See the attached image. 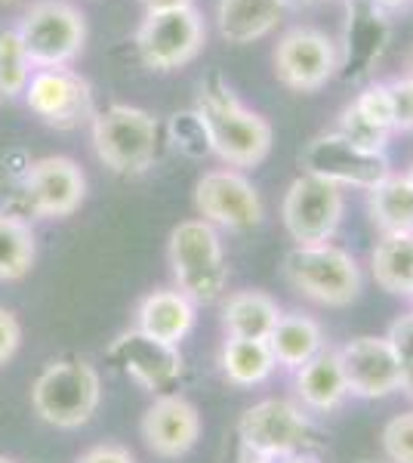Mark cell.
<instances>
[{"mask_svg":"<svg viewBox=\"0 0 413 463\" xmlns=\"http://www.w3.org/2000/svg\"><path fill=\"white\" fill-rule=\"evenodd\" d=\"M198 118L207 130L210 152L231 167H259L272 152V124L259 111L247 109L220 74L201 80Z\"/></svg>","mask_w":413,"mask_h":463,"instance_id":"obj_1","label":"cell"},{"mask_svg":"<svg viewBox=\"0 0 413 463\" xmlns=\"http://www.w3.org/2000/svg\"><path fill=\"white\" fill-rule=\"evenodd\" d=\"M284 279L296 290L299 297L330 306V309H343L352 306L361 297L364 272L358 260L345 248H336L333 241L327 244H293L284 253Z\"/></svg>","mask_w":413,"mask_h":463,"instance_id":"obj_2","label":"cell"},{"mask_svg":"<svg viewBox=\"0 0 413 463\" xmlns=\"http://www.w3.org/2000/svg\"><path fill=\"white\" fill-rule=\"evenodd\" d=\"M89 133H93L96 158L117 176H139L157 161L161 121L139 106L115 102L96 111L89 121Z\"/></svg>","mask_w":413,"mask_h":463,"instance_id":"obj_3","label":"cell"},{"mask_svg":"<svg viewBox=\"0 0 413 463\" xmlns=\"http://www.w3.org/2000/svg\"><path fill=\"white\" fill-rule=\"evenodd\" d=\"M170 272L176 281V290L185 294L194 306L216 303L229 285V266H225V250L220 232L198 216V220H183L170 232L167 244Z\"/></svg>","mask_w":413,"mask_h":463,"instance_id":"obj_4","label":"cell"},{"mask_svg":"<svg viewBox=\"0 0 413 463\" xmlns=\"http://www.w3.org/2000/svg\"><path fill=\"white\" fill-rule=\"evenodd\" d=\"M16 32L32 69H65L84 53L87 19L69 0H37Z\"/></svg>","mask_w":413,"mask_h":463,"instance_id":"obj_5","label":"cell"},{"mask_svg":"<svg viewBox=\"0 0 413 463\" xmlns=\"http://www.w3.org/2000/svg\"><path fill=\"white\" fill-rule=\"evenodd\" d=\"M102 399L99 374L89 362L80 358H65L43 368V374L32 386V405L37 414L52 427L74 430L84 427L96 414Z\"/></svg>","mask_w":413,"mask_h":463,"instance_id":"obj_6","label":"cell"},{"mask_svg":"<svg viewBox=\"0 0 413 463\" xmlns=\"http://www.w3.org/2000/svg\"><path fill=\"white\" fill-rule=\"evenodd\" d=\"M207 43V25L194 6L170 13H145L136 28V53L145 69L167 74L185 69L201 56Z\"/></svg>","mask_w":413,"mask_h":463,"instance_id":"obj_7","label":"cell"},{"mask_svg":"<svg viewBox=\"0 0 413 463\" xmlns=\"http://www.w3.org/2000/svg\"><path fill=\"white\" fill-rule=\"evenodd\" d=\"M272 69L277 84L293 93H314L327 87L340 71V47L327 32L312 25H296L281 34L272 50Z\"/></svg>","mask_w":413,"mask_h":463,"instance_id":"obj_8","label":"cell"},{"mask_svg":"<svg viewBox=\"0 0 413 463\" xmlns=\"http://www.w3.org/2000/svg\"><path fill=\"white\" fill-rule=\"evenodd\" d=\"M299 167L303 174L324 179L340 189H373L382 176L392 174L386 152H367V148L352 146L349 139L340 137L336 130L318 133L314 139L305 143L299 152Z\"/></svg>","mask_w":413,"mask_h":463,"instance_id":"obj_9","label":"cell"},{"mask_svg":"<svg viewBox=\"0 0 413 463\" xmlns=\"http://www.w3.org/2000/svg\"><path fill=\"white\" fill-rule=\"evenodd\" d=\"M345 213V195L340 185H330L318 176H296L284 192L281 220L293 244H327L340 232Z\"/></svg>","mask_w":413,"mask_h":463,"instance_id":"obj_10","label":"cell"},{"mask_svg":"<svg viewBox=\"0 0 413 463\" xmlns=\"http://www.w3.org/2000/svg\"><path fill=\"white\" fill-rule=\"evenodd\" d=\"M194 207L210 226H222L231 232L257 229L266 220V204H262L259 189L241 170L231 167L207 170L194 183Z\"/></svg>","mask_w":413,"mask_h":463,"instance_id":"obj_11","label":"cell"},{"mask_svg":"<svg viewBox=\"0 0 413 463\" xmlns=\"http://www.w3.org/2000/svg\"><path fill=\"white\" fill-rule=\"evenodd\" d=\"M241 448L259 458H284L290 451H303L312 439V420L296 402L287 399H262L247 408L238 420Z\"/></svg>","mask_w":413,"mask_h":463,"instance_id":"obj_12","label":"cell"},{"mask_svg":"<svg viewBox=\"0 0 413 463\" xmlns=\"http://www.w3.org/2000/svg\"><path fill=\"white\" fill-rule=\"evenodd\" d=\"M25 102L47 127L74 130L93 121V87L71 69H37L25 87Z\"/></svg>","mask_w":413,"mask_h":463,"instance_id":"obj_13","label":"cell"},{"mask_svg":"<svg viewBox=\"0 0 413 463\" xmlns=\"http://www.w3.org/2000/svg\"><path fill=\"white\" fill-rule=\"evenodd\" d=\"M336 353H340L343 362L349 395H355V399H386V395L401 392L404 364L386 337H371V334L352 337Z\"/></svg>","mask_w":413,"mask_h":463,"instance_id":"obj_14","label":"cell"},{"mask_svg":"<svg viewBox=\"0 0 413 463\" xmlns=\"http://www.w3.org/2000/svg\"><path fill=\"white\" fill-rule=\"evenodd\" d=\"M87 198V176L71 158L50 155L28 167L25 201L37 216H71Z\"/></svg>","mask_w":413,"mask_h":463,"instance_id":"obj_15","label":"cell"},{"mask_svg":"<svg viewBox=\"0 0 413 463\" xmlns=\"http://www.w3.org/2000/svg\"><path fill=\"white\" fill-rule=\"evenodd\" d=\"M142 439L148 451L164 460H179L198 445L201 414L185 395H161L142 417Z\"/></svg>","mask_w":413,"mask_h":463,"instance_id":"obj_16","label":"cell"},{"mask_svg":"<svg viewBox=\"0 0 413 463\" xmlns=\"http://www.w3.org/2000/svg\"><path fill=\"white\" fill-rule=\"evenodd\" d=\"M108 358L130 374L142 390H167L173 380L183 374V355L179 346L161 343L142 331H127L121 334L108 349Z\"/></svg>","mask_w":413,"mask_h":463,"instance_id":"obj_17","label":"cell"},{"mask_svg":"<svg viewBox=\"0 0 413 463\" xmlns=\"http://www.w3.org/2000/svg\"><path fill=\"white\" fill-rule=\"evenodd\" d=\"M293 386H296V399L303 411H314V414H330V411H336L349 399L340 353L324 346L318 355L309 358L303 368L293 371Z\"/></svg>","mask_w":413,"mask_h":463,"instance_id":"obj_18","label":"cell"},{"mask_svg":"<svg viewBox=\"0 0 413 463\" xmlns=\"http://www.w3.org/2000/svg\"><path fill=\"white\" fill-rule=\"evenodd\" d=\"M290 0H220L216 28L225 43L247 47L268 37L287 16Z\"/></svg>","mask_w":413,"mask_h":463,"instance_id":"obj_19","label":"cell"},{"mask_svg":"<svg viewBox=\"0 0 413 463\" xmlns=\"http://www.w3.org/2000/svg\"><path fill=\"white\" fill-rule=\"evenodd\" d=\"M136 325L148 337L179 346L194 327V303L179 290H155L139 303Z\"/></svg>","mask_w":413,"mask_h":463,"instance_id":"obj_20","label":"cell"},{"mask_svg":"<svg viewBox=\"0 0 413 463\" xmlns=\"http://www.w3.org/2000/svg\"><path fill=\"white\" fill-rule=\"evenodd\" d=\"M266 343L272 349L277 368L284 371L303 368L309 358H314L327 346L324 327L312 316H305V312H281V318H277V325L272 327Z\"/></svg>","mask_w":413,"mask_h":463,"instance_id":"obj_21","label":"cell"},{"mask_svg":"<svg viewBox=\"0 0 413 463\" xmlns=\"http://www.w3.org/2000/svg\"><path fill=\"white\" fill-rule=\"evenodd\" d=\"M281 318V306L266 290H235L222 303V331L238 340H268Z\"/></svg>","mask_w":413,"mask_h":463,"instance_id":"obj_22","label":"cell"},{"mask_svg":"<svg viewBox=\"0 0 413 463\" xmlns=\"http://www.w3.org/2000/svg\"><path fill=\"white\" fill-rule=\"evenodd\" d=\"M373 281L392 297H413V232L380 235L371 250Z\"/></svg>","mask_w":413,"mask_h":463,"instance_id":"obj_23","label":"cell"},{"mask_svg":"<svg viewBox=\"0 0 413 463\" xmlns=\"http://www.w3.org/2000/svg\"><path fill=\"white\" fill-rule=\"evenodd\" d=\"M367 211L380 235L413 232V185L404 174L382 176L373 189H367Z\"/></svg>","mask_w":413,"mask_h":463,"instance_id":"obj_24","label":"cell"},{"mask_svg":"<svg viewBox=\"0 0 413 463\" xmlns=\"http://www.w3.org/2000/svg\"><path fill=\"white\" fill-rule=\"evenodd\" d=\"M220 364H222V374L229 377V383L244 386V390L247 386L266 383L277 368L266 340H238V337H225Z\"/></svg>","mask_w":413,"mask_h":463,"instance_id":"obj_25","label":"cell"},{"mask_svg":"<svg viewBox=\"0 0 413 463\" xmlns=\"http://www.w3.org/2000/svg\"><path fill=\"white\" fill-rule=\"evenodd\" d=\"M37 257L34 232L22 216L0 213V281H19L32 272Z\"/></svg>","mask_w":413,"mask_h":463,"instance_id":"obj_26","label":"cell"},{"mask_svg":"<svg viewBox=\"0 0 413 463\" xmlns=\"http://www.w3.org/2000/svg\"><path fill=\"white\" fill-rule=\"evenodd\" d=\"M28 80H32V62L19 41L16 28H4L0 32V96L16 99L25 93Z\"/></svg>","mask_w":413,"mask_h":463,"instance_id":"obj_27","label":"cell"},{"mask_svg":"<svg viewBox=\"0 0 413 463\" xmlns=\"http://www.w3.org/2000/svg\"><path fill=\"white\" fill-rule=\"evenodd\" d=\"M336 133L349 139L352 146L367 148V152H386L389 139H392V133H386V130H380V127H373L361 115V111L352 106V102L340 111V121H336Z\"/></svg>","mask_w":413,"mask_h":463,"instance_id":"obj_28","label":"cell"},{"mask_svg":"<svg viewBox=\"0 0 413 463\" xmlns=\"http://www.w3.org/2000/svg\"><path fill=\"white\" fill-rule=\"evenodd\" d=\"M170 133H173V143L176 148H183L189 158H204L210 155V139H207V130L201 124L198 111H176L170 121Z\"/></svg>","mask_w":413,"mask_h":463,"instance_id":"obj_29","label":"cell"},{"mask_svg":"<svg viewBox=\"0 0 413 463\" xmlns=\"http://www.w3.org/2000/svg\"><path fill=\"white\" fill-rule=\"evenodd\" d=\"M382 454L389 463H413V411L395 414L382 427Z\"/></svg>","mask_w":413,"mask_h":463,"instance_id":"obj_30","label":"cell"},{"mask_svg":"<svg viewBox=\"0 0 413 463\" xmlns=\"http://www.w3.org/2000/svg\"><path fill=\"white\" fill-rule=\"evenodd\" d=\"M352 106L361 111V115L373 127H380V130H386V133H395V127H392V102H389L386 80H380V84H367L361 93L352 99Z\"/></svg>","mask_w":413,"mask_h":463,"instance_id":"obj_31","label":"cell"},{"mask_svg":"<svg viewBox=\"0 0 413 463\" xmlns=\"http://www.w3.org/2000/svg\"><path fill=\"white\" fill-rule=\"evenodd\" d=\"M389 102H392V127L395 133H413V80L392 78L386 80Z\"/></svg>","mask_w":413,"mask_h":463,"instance_id":"obj_32","label":"cell"},{"mask_svg":"<svg viewBox=\"0 0 413 463\" xmlns=\"http://www.w3.org/2000/svg\"><path fill=\"white\" fill-rule=\"evenodd\" d=\"M386 340H389V346L395 349V355L401 358L404 368L413 364V312H408V316H398L392 325H389Z\"/></svg>","mask_w":413,"mask_h":463,"instance_id":"obj_33","label":"cell"},{"mask_svg":"<svg viewBox=\"0 0 413 463\" xmlns=\"http://www.w3.org/2000/svg\"><path fill=\"white\" fill-rule=\"evenodd\" d=\"M19 343H22V327L16 316L10 309H0V364H6L16 355Z\"/></svg>","mask_w":413,"mask_h":463,"instance_id":"obj_34","label":"cell"},{"mask_svg":"<svg viewBox=\"0 0 413 463\" xmlns=\"http://www.w3.org/2000/svg\"><path fill=\"white\" fill-rule=\"evenodd\" d=\"M78 463H136L133 454L121 445H96L78 458Z\"/></svg>","mask_w":413,"mask_h":463,"instance_id":"obj_35","label":"cell"},{"mask_svg":"<svg viewBox=\"0 0 413 463\" xmlns=\"http://www.w3.org/2000/svg\"><path fill=\"white\" fill-rule=\"evenodd\" d=\"M145 13H170V10H189L194 0H139Z\"/></svg>","mask_w":413,"mask_h":463,"instance_id":"obj_36","label":"cell"},{"mask_svg":"<svg viewBox=\"0 0 413 463\" xmlns=\"http://www.w3.org/2000/svg\"><path fill=\"white\" fill-rule=\"evenodd\" d=\"M272 463H321V458L303 448V451H290V454H284V458H275Z\"/></svg>","mask_w":413,"mask_h":463,"instance_id":"obj_37","label":"cell"},{"mask_svg":"<svg viewBox=\"0 0 413 463\" xmlns=\"http://www.w3.org/2000/svg\"><path fill=\"white\" fill-rule=\"evenodd\" d=\"M401 392L408 395V399H413V364H408L404 368V380H401Z\"/></svg>","mask_w":413,"mask_h":463,"instance_id":"obj_38","label":"cell"},{"mask_svg":"<svg viewBox=\"0 0 413 463\" xmlns=\"http://www.w3.org/2000/svg\"><path fill=\"white\" fill-rule=\"evenodd\" d=\"M238 463H272L268 458H259V454L247 451V448H241V454H238Z\"/></svg>","mask_w":413,"mask_h":463,"instance_id":"obj_39","label":"cell"},{"mask_svg":"<svg viewBox=\"0 0 413 463\" xmlns=\"http://www.w3.org/2000/svg\"><path fill=\"white\" fill-rule=\"evenodd\" d=\"M377 6H382V10H398V6H408L410 0H373Z\"/></svg>","mask_w":413,"mask_h":463,"instance_id":"obj_40","label":"cell"},{"mask_svg":"<svg viewBox=\"0 0 413 463\" xmlns=\"http://www.w3.org/2000/svg\"><path fill=\"white\" fill-rule=\"evenodd\" d=\"M404 176H408V179H410V185H413V161L408 164V170H404Z\"/></svg>","mask_w":413,"mask_h":463,"instance_id":"obj_41","label":"cell"},{"mask_svg":"<svg viewBox=\"0 0 413 463\" xmlns=\"http://www.w3.org/2000/svg\"><path fill=\"white\" fill-rule=\"evenodd\" d=\"M358 463H389V460H358Z\"/></svg>","mask_w":413,"mask_h":463,"instance_id":"obj_42","label":"cell"},{"mask_svg":"<svg viewBox=\"0 0 413 463\" xmlns=\"http://www.w3.org/2000/svg\"><path fill=\"white\" fill-rule=\"evenodd\" d=\"M408 78L413 80V59H410V74H408Z\"/></svg>","mask_w":413,"mask_h":463,"instance_id":"obj_43","label":"cell"},{"mask_svg":"<svg viewBox=\"0 0 413 463\" xmlns=\"http://www.w3.org/2000/svg\"><path fill=\"white\" fill-rule=\"evenodd\" d=\"M0 4H19V0H0Z\"/></svg>","mask_w":413,"mask_h":463,"instance_id":"obj_44","label":"cell"},{"mask_svg":"<svg viewBox=\"0 0 413 463\" xmlns=\"http://www.w3.org/2000/svg\"><path fill=\"white\" fill-rule=\"evenodd\" d=\"M0 463H13V460L10 458H0Z\"/></svg>","mask_w":413,"mask_h":463,"instance_id":"obj_45","label":"cell"},{"mask_svg":"<svg viewBox=\"0 0 413 463\" xmlns=\"http://www.w3.org/2000/svg\"><path fill=\"white\" fill-rule=\"evenodd\" d=\"M410 300H413V297H410Z\"/></svg>","mask_w":413,"mask_h":463,"instance_id":"obj_46","label":"cell"}]
</instances>
